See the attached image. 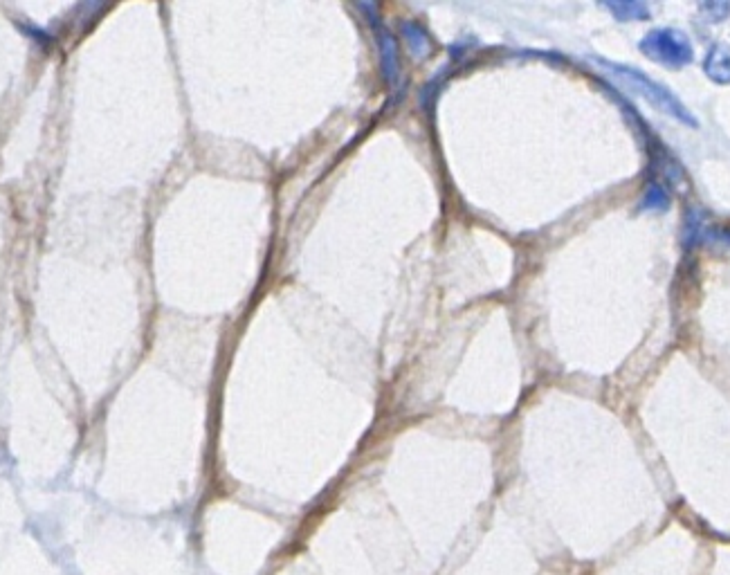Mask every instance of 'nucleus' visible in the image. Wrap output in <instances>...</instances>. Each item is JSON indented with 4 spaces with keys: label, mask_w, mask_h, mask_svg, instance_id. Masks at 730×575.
I'll return each instance as SVG.
<instances>
[{
    "label": "nucleus",
    "mask_w": 730,
    "mask_h": 575,
    "mask_svg": "<svg viewBox=\"0 0 730 575\" xmlns=\"http://www.w3.org/2000/svg\"><path fill=\"white\" fill-rule=\"evenodd\" d=\"M611 70H614L616 75L623 79L629 88L634 90V93L645 97L647 102H650L654 108H659L661 113L674 117V120H679L681 124L692 126V129H697V126H699L697 117L690 113V108L683 106V102L677 95H672L668 88L656 84L654 79L643 75L641 70L625 68V66H611Z\"/></svg>",
    "instance_id": "f257e3e1"
},
{
    "label": "nucleus",
    "mask_w": 730,
    "mask_h": 575,
    "mask_svg": "<svg viewBox=\"0 0 730 575\" xmlns=\"http://www.w3.org/2000/svg\"><path fill=\"white\" fill-rule=\"evenodd\" d=\"M641 52L647 59L663 63L668 68H683L695 61L690 39L677 27H656V30L647 32L641 41Z\"/></svg>",
    "instance_id": "f03ea898"
},
{
    "label": "nucleus",
    "mask_w": 730,
    "mask_h": 575,
    "mask_svg": "<svg viewBox=\"0 0 730 575\" xmlns=\"http://www.w3.org/2000/svg\"><path fill=\"white\" fill-rule=\"evenodd\" d=\"M704 70L706 77L713 79L719 86L730 84V45L728 43H715L713 48L708 50L704 59Z\"/></svg>",
    "instance_id": "7ed1b4c3"
},
{
    "label": "nucleus",
    "mask_w": 730,
    "mask_h": 575,
    "mask_svg": "<svg viewBox=\"0 0 730 575\" xmlns=\"http://www.w3.org/2000/svg\"><path fill=\"white\" fill-rule=\"evenodd\" d=\"M643 209H654V212H665L670 207V194L665 191L659 180H654L650 187H647L643 196Z\"/></svg>",
    "instance_id": "20e7f679"
},
{
    "label": "nucleus",
    "mask_w": 730,
    "mask_h": 575,
    "mask_svg": "<svg viewBox=\"0 0 730 575\" xmlns=\"http://www.w3.org/2000/svg\"><path fill=\"white\" fill-rule=\"evenodd\" d=\"M609 9L620 21H647L650 18V7L645 3H611Z\"/></svg>",
    "instance_id": "39448f33"
},
{
    "label": "nucleus",
    "mask_w": 730,
    "mask_h": 575,
    "mask_svg": "<svg viewBox=\"0 0 730 575\" xmlns=\"http://www.w3.org/2000/svg\"><path fill=\"white\" fill-rule=\"evenodd\" d=\"M699 12L704 16V21L719 23L730 16V3H701Z\"/></svg>",
    "instance_id": "423d86ee"
}]
</instances>
